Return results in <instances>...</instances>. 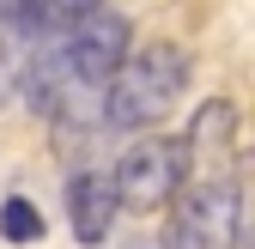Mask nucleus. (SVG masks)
<instances>
[{
	"label": "nucleus",
	"instance_id": "20e7f679",
	"mask_svg": "<svg viewBox=\"0 0 255 249\" xmlns=\"http://www.w3.org/2000/svg\"><path fill=\"white\" fill-rule=\"evenodd\" d=\"M110 176H116V201L128 213H158L188 182V146L182 140H134Z\"/></svg>",
	"mask_w": 255,
	"mask_h": 249
},
{
	"label": "nucleus",
	"instance_id": "7ed1b4c3",
	"mask_svg": "<svg viewBox=\"0 0 255 249\" xmlns=\"http://www.w3.org/2000/svg\"><path fill=\"white\" fill-rule=\"evenodd\" d=\"M128 37H134V30H128V18L122 12H85L79 24H67L55 37V61H61V73H67V85L79 91H104L110 79H116V67L128 61Z\"/></svg>",
	"mask_w": 255,
	"mask_h": 249
},
{
	"label": "nucleus",
	"instance_id": "39448f33",
	"mask_svg": "<svg viewBox=\"0 0 255 249\" xmlns=\"http://www.w3.org/2000/svg\"><path fill=\"white\" fill-rule=\"evenodd\" d=\"M116 213H122V201H116V176L79 164V170L67 176V225H73V243L98 249V243L116 231Z\"/></svg>",
	"mask_w": 255,
	"mask_h": 249
},
{
	"label": "nucleus",
	"instance_id": "1a4fd4ad",
	"mask_svg": "<svg viewBox=\"0 0 255 249\" xmlns=\"http://www.w3.org/2000/svg\"><path fill=\"white\" fill-rule=\"evenodd\" d=\"M104 0H49V18H55V30H67V24H79L85 12H98Z\"/></svg>",
	"mask_w": 255,
	"mask_h": 249
},
{
	"label": "nucleus",
	"instance_id": "f03ea898",
	"mask_svg": "<svg viewBox=\"0 0 255 249\" xmlns=\"http://www.w3.org/2000/svg\"><path fill=\"white\" fill-rule=\"evenodd\" d=\"M231 237H237V176L231 170L188 176L158 249H231Z\"/></svg>",
	"mask_w": 255,
	"mask_h": 249
},
{
	"label": "nucleus",
	"instance_id": "f257e3e1",
	"mask_svg": "<svg viewBox=\"0 0 255 249\" xmlns=\"http://www.w3.org/2000/svg\"><path fill=\"white\" fill-rule=\"evenodd\" d=\"M182 91H188V49H176V43H140L116 67V79L104 85V128L140 134V128H152V122H164L176 110Z\"/></svg>",
	"mask_w": 255,
	"mask_h": 249
},
{
	"label": "nucleus",
	"instance_id": "0eeeda50",
	"mask_svg": "<svg viewBox=\"0 0 255 249\" xmlns=\"http://www.w3.org/2000/svg\"><path fill=\"white\" fill-rule=\"evenodd\" d=\"M237 237H231V249H255V146L237 158Z\"/></svg>",
	"mask_w": 255,
	"mask_h": 249
},
{
	"label": "nucleus",
	"instance_id": "6e6552de",
	"mask_svg": "<svg viewBox=\"0 0 255 249\" xmlns=\"http://www.w3.org/2000/svg\"><path fill=\"white\" fill-rule=\"evenodd\" d=\"M0 237H6V243H37L43 237V213L30 207L24 195H12L6 207H0Z\"/></svg>",
	"mask_w": 255,
	"mask_h": 249
},
{
	"label": "nucleus",
	"instance_id": "423d86ee",
	"mask_svg": "<svg viewBox=\"0 0 255 249\" xmlns=\"http://www.w3.org/2000/svg\"><path fill=\"white\" fill-rule=\"evenodd\" d=\"M231 134H237V104L231 98H207L201 110H195V122H188V134H182V146H188V176H207V170H225V152H231Z\"/></svg>",
	"mask_w": 255,
	"mask_h": 249
}]
</instances>
